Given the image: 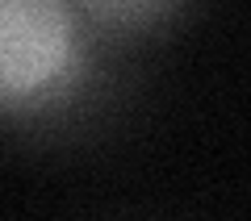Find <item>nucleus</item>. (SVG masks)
I'll list each match as a JSON object with an SVG mask.
<instances>
[{"instance_id": "obj_1", "label": "nucleus", "mask_w": 251, "mask_h": 221, "mask_svg": "<svg viewBox=\"0 0 251 221\" xmlns=\"http://www.w3.org/2000/svg\"><path fill=\"white\" fill-rule=\"evenodd\" d=\"M75 71L72 0H0V105L29 109Z\"/></svg>"}, {"instance_id": "obj_2", "label": "nucleus", "mask_w": 251, "mask_h": 221, "mask_svg": "<svg viewBox=\"0 0 251 221\" xmlns=\"http://www.w3.org/2000/svg\"><path fill=\"white\" fill-rule=\"evenodd\" d=\"M88 21L113 34H138V29L159 25L163 17L176 13L180 0H72Z\"/></svg>"}]
</instances>
